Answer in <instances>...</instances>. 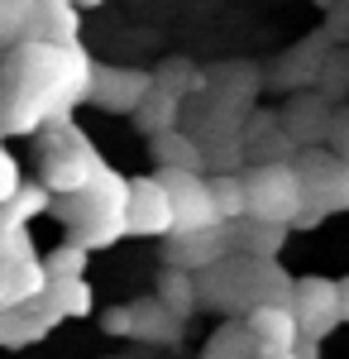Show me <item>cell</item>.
Listing matches in <instances>:
<instances>
[{"mask_svg": "<svg viewBox=\"0 0 349 359\" xmlns=\"http://www.w3.org/2000/svg\"><path fill=\"white\" fill-rule=\"evenodd\" d=\"M96 62L81 43L25 39L0 57V139L39 135V125H67L91 101Z\"/></svg>", "mask_w": 349, "mask_h": 359, "instance_id": "6da1fadb", "label": "cell"}, {"mask_svg": "<svg viewBox=\"0 0 349 359\" xmlns=\"http://www.w3.org/2000/svg\"><path fill=\"white\" fill-rule=\"evenodd\" d=\"M48 211L67 225V240H77L86 249H110L115 240H130V225H125L130 177H120L110 163H101L96 177L81 182L77 192H57Z\"/></svg>", "mask_w": 349, "mask_h": 359, "instance_id": "7a4b0ae2", "label": "cell"}, {"mask_svg": "<svg viewBox=\"0 0 349 359\" xmlns=\"http://www.w3.org/2000/svg\"><path fill=\"white\" fill-rule=\"evenodd\" d=\"M101 163H106V158L96 154V144L81 135L72 120H67V125H43V135H39V177L48 182L53 196L77 192L81 182L96 177Z\"/></svg>", "mask_w": 349, "mask_h": 359, "instance_id": "3957f363", "label": "cell"}, {"mask_svg": "<svg viewBox=\"0 0 349 359\" xmlns=\"http://www.w3.org/2000/svg\"><path fill=\"white\" fill-rule=\"evenodd\" d=\"M244 192H249V216L259 221L292 225L306 211V192H301V172L287 163H249L244 168Z\"/></svg>", "mask_w": 349, "mask_h": 359, "instance_id": "277c9868", "label": "cell"}, {"mask_svg": "<svg viewBox=\"0 0 349 359\" xmlns=\"http://www.w3.org/2000/svg\"><path fill=\"white\" fill-rule=\"evenodd\" d=\"M158 177H163V187H167V196H172V235L225 225L220 211H215L211 177H201V172H191V168H158Z\"/></svg>", "mask_w": 349, "mask_h": 359, "instance_id": "5b68a950", "label": "cell"}, {"mask_svg": "<svg viewBox=\"0 0 349 359\" xmlns=\"http://www.w3.org/2000/svg\"><path fill=\"white\" fill-rule=\"evenodd\" d=\"M292 311H296V326H301V340H330V335L345 326L340 316V283L335 278H296L292 287Z\"/></svg>", "mask_w": 349, "mask_h": 359, "instance_id": "8992f818", "label": "cell"}, {"mask_svg": "<svg viewBox=\"0 0 349 359\" xmlns=\"http://www.w3.org/2000/svg\"><path fill=\"white\" fill-rule=\"evenodd\" d=\"M125 225H130V235H139V240H167V235H172V196H167L158 172L130 177V211H125Z\"/></svg>", "mask_w": 349, "mask_h": 359, "instance_id": "52a82bcc", "label": "cell"}, {"mask_svg": "<svg viewBox=\"0 0 349 359\" xmlns=\"http://www.w3.org/2000/svg\"><path fill=\"white\" fill-rule=\"evenodd\" d=\"M149 86H153V72H144V67H106V62H96L86 106H96L106 115H135V106L144 101Z\"/></svg>", "mask_w": 349, "mask_h": 359, "instance_id": "ba28073f", "label": "cell"}, {"mask_svg": "<svg viewBox=\"0 0 349 359\" xmlns=\"http://www.w3.org/2000/svg\"><path fill=\"white\" fill-rule=\"evenodd\" d=\"M330 34H311V39H301L296 48H287V53L273 62V77L268 82L278 86V91H301V86H316L321 82V67H325V57H330Z\"/></svg>", "mask_w": 349, "mask_h": 359, "instance_id": "9c48e42d", "label": "cell"}, {"mask_svg": "<svg viewBox=\"0 0 349 359\" xmlns=\"http://www.w3.org/2000/svg\"><path fill=\"white\" fill-rule=\"evenodd\" d=\"M230 254V240H225V225H211V230H182V235H167L163 245V264H177V269H211Z\"/></svg>", "mask_w": 349, "mask_h": 359, "instance_id": "30bf717a", "label": "cell"}, {"mask_svg": "<svg viewBox=\"0 0 349 359\" xmlns=\"http://www.w3.org/2000/svg\"><path fill=\"white\" fill-rule=\"evenodd\" d=\"M249 331L259 335V359H273L282 350H296L301 340V326H296V311L287 302H264V306H249L244 311Z\"/></svg>", "mask_w": 349, "mask_h": 359, "instance_id": "8fae6325", "label": "cell"}, {"mask_svg": "<svg viewBox=\"0 0 349 359\" xmlns=\"http://www.w3.org/2000/svg\"><path fill=\"white\" fill-rule=\"evenodd\" d=\"M130 340H139V345H182V335H187V321L182 316H172L167 306L149 292V297H135L130 302Z\"/></svg>", "mask_w": 349, "mask_h": 359, "instance_id": "7c38bea8", "label": "cell"}, {"mask_svg": "<svg viewBox=\"0 0 349 359\" xmlns=\"http://www.w3.org/2000/svg\"><path fill=\"white\" fill-rule=\"evenodd\" d=\"M287 235H292V225L259 221V216H240V221L225 225L230 254H249V259H278L282 245H287Z\"/></svg>", "mask_w": 349, "mask_h": 359, "instance_id": "4fadbf2b", "label": "cell"}, {"mask_svg": "<svg viewBox=\"0 0 349 359\" xmlns=\"http://www.w3.org/2000/svg\"><path fill=\"white\" fill-rule=\"evenodd\" d=\"M282 120V130L292 135L296 149H306V144H325L330 139V120H335V106L325 101L321 91H311V96H296L287 111L278 115Z\"/></svg>", "mask_w": 349, "mask_h": 359, "instance_id": "5bb4252c", "label": "cell"}, {"mask_svg": "<svg viewBox=\"0 0 349 359\" xmlns=\"http://www.w3.org/2000/svg\"><path fill=\"white\" fill-rule=\"evenodd\" d=\"M149 158H153L158 168H191V172H206V149H201V139L191 135V130H182V125L149 135Z\"/></svg>", "mask_w": 349, "mask_h": 359, "instance_id": "9a60e30c", "label": "cell"}, {"mask_svg": "<svg viewBox=\"0 0 349 359\" xmlns=\"http://www.w3.org/2000/svg\"><path fill=\"white\" fill-rule=\"evenodd\" d=\"M81 34V5L77 0H39L29 39H48V43H77Z\"/></svg>", "mask_w": 349, "mask_h": 359, "instance_id": "2e32d148", "label": "cell"}, {"mask_svg": "<svg viewBox=\"0 0 349 359\" xmlns=\"http://www.w3.org/2000/svg\"><path fill=\"white\" fill-rule=\"evenodd\" d=\"M43 287H48L43 259H29V264H5L0 259V306H20L29 297H39Z\"/></svg>", "mask_w": 349, "mask_h": 359, "instance_id": "e0dca14e", "label": "cell"}, {"mask_svg": "<svg viewBox=\"0 0 349 359\" xmlns=\"http://www.w3.org/2000/svg\"><path fill=\"white\" fill-rule=\"evenodd\" d=\"M153 297H158L172 316L191 321V316H196V306H201V302H196V273H191V269H177V264H163Z\"/></svg>", "mask_w": 349, "mask_h": 359, "instance_id": "ac0fdd59", "label": "cell"}, {"mask_svg": "<svg viewBox=\"0 0 349 359\" xmlns=\"http://www.w3.org/2000/svg\"><path fill=\"white\" fill-rule=\"evenodd\" d=\"M130 120H135V125L144 130V135L172 130V125L182 120V96H172L167 86H158V82H153L149 91H144V101L135 106V115H130Z\"/></svg>", "mask_w": 349, "mask_h": 359, "instance_id": "d6986e66", "label": "cell"}, {"mask_svg": "<svg viewBox=\"0 0 349 359\" xmlns=\"http://www.w3.org/2000/svg\"><path fill=\"white\" fill-rule=\"evenodd\" d=\"M201 359H259V335L249 331L244 316H230V321L206 340Z\"/></svg>", "mask_w": 349, "mask_h": 359, "instance_id": "ffe728a7", "label": "cell"}, {"mask_svg": "<svg viewBox=\"0 0 349 359\" xmlns=\"http://www.w3.org/2000/svg\"><path fill=\"white\" fill-rule=\"evenodd\" d=\"M43 297H48V302H53L67 321H77V316H91V311H96V297H91L86 273H81V278H48Z\"/></svg>", "mask_w": 349, "mask_h": 359, "instance_id": "44dd1931", "label": "cell"}, {"mask_svg": "<svg viewBox=\"0 0 349 359\" xmlns=\"http://www.w3.org/2000/svg\"><path fill=\"white\" fill-rule=\"evenodd\" d=\"M48 206H53V192H48V182L39 177V182H20L15 196L0 206V216H5V225H29L34 216H48Z\"/></svg>", "mask_w": 349, "mask_h": 359, "instance_id": "7402d4cb", "label": "cell"}, {"mask_svg": "<svg viewBox=\"0 0 349 359\" xmlns=\"http://www.w3.org/2000/svg\"><path fill=\"white\" fill-rule=\"evenodd\" d=\"M211 196H215V211L220 221H240L249 216V192H244V172H215L211 177Z\"/></svg>", "mask_w": 349, "mask_h": 359, "instance_id": "603a6c76", "label": "cell"}, {"mask_svg": "<svg viewBox=\"0 0 349 359\" xmlns=\"http://www.w3.org/2000/svg\"><path fill=\"white\" fill-rule=\"evenodd\" d=\"M153 82L158 86H167L172 96H196V91H206V72L196 67V62H187V57H167L158 72H153Z\"/></svg>", "mask_w": 349, "mask_h": 359, "instance_id": "cb8c5ba5", "label": "cell"}, {"mask_svg": "<svg viewBox=\"0 0 349 359\" xmlns=\"http://www.w3.org/2000/svg\"><path fill=\"white\" fill-rule=\"evenodd\" d=\"M34 10H39V0H0V53L29 39Z\"/></svg>", "mask_w": 349, "mask_h": 359, "instance_id": "d4e9b609", "label": "cell"}, {"mask_svg": "<svg viewBox=\"0 0 349 359\" xmlns=\"http://www.w3.org/2000/svg\"><path fill=\"white\" fill-rule=\"evenodd\" d=\"M86 264H91V249L77 245V240H62L57 249L43 254V273H48V278H81V273H86Z\"/></svg>", "mask_w": 349, "mask_h": 359, "instance_id": "484cf974", "label": "cell"}, {"mask_svg": "<svg viewBox=\"0 0 349 359\" xmlns=\"http://www.w3.org/2000/svg\"><path fill=\"white\" fill-rule=\"evenodd\" d=\"M321 96L335 106V101H345L349 96V53H340V48H330V57H325V67H321Z\"/></svg>", "mask_w": 349, "mask_h": 359, "instance_id": "4316f807", "label": "cell"}, {"mask_svg": "<svg viewBox=\"0 0 349 359\" xmlns=\"http://www.w3.org/2000/svg\"><path fill=\"white\" fill-rule=\"evenodd\" d=\"M0 259H5V264H29V259H39V249L29 240V225H5L0 221Z\"/></svg>", "mask_w": 349, "mask_h": 359, "instance_id": "83f0119b", "label": "cell"}, {"mask_svg": "<svg viewBox=\"0 0 349 359\" xmlns=\"http://www.w3.org/2000/svg\"><path fill=\"white\" fill-rule=\"evenodd\" d=\"M20 182H25V172H20V158H15V154L0 144V206L15 196V187H20Z\"/></svg>", "mask_w": 349, "mask_h": 359, "instance_id": "f1b7e54d", "label": "cell"}, {"mask_svg": "<svg viewBox=\"0 0 349 359\" xmlns=\"http://www.w3.org/2000/svg\"><path fill=\"white\" fill-rule=\"evenodd\" d=\"M130 321H135V316H130V302H125V306H110L106 316H101V331L115 335V340H130Z\"/></svg>", "mask_w": 349, "mask_h": 359, "instance_id": "f546056e", "label": "cell"}, {"mask_svg": "<svg viewBox=\"0 0 349 359\" xmlns=\"http://www.w3.org/2000/svg\"><path fill=\"white\" fill-rule=\"evenodd\" d=\"M325 10H330L325 34H330L335 43H345V39H349V0H335V5H325Z\"/></svg>", "mask_w": 349, "mask_h": 359, "instance_id": "4dcf8cb0", "label": "cell"}, {"mask_svg": "<svg viewBox=\"0 0 349 359\" xmlns=\"http://www.w3.org/2000/svg\"><path fill=\"white\" fill-rule=\"evenodd\" d=\"M325 144L349 163V115L345 111H335V120H330V139H325Z\"/></svg>", "mask_w": 349, "mask_h": 359, "instance_id": "1f68e13d", "label": "cell"}, {"mask_svg": "<svg viewBox=\"0 0 349 359\" xmlns=\"http://www.w3.org/2000/svg\"><path fill=\"white\" fill-rule=\"evenodd\" d=\"M335 283H340V316L349 321V273H345V278H335Z\"/></svg>", "mask_w": 349, "mask_h": 359, "instance_id": "d6a6232c", "label": "cell"}, {"mask_svg": "<svg viewBox=\"0 0 349 359\" xmlns=\"http://www.w3.org/2000/svg\"><path fill=\"white\" fill-rule=\"evenodd\" d=\"M273 359H306L301 350H282V355H273Z\"/></svg>", "mask_w": 349, "mask_h": 359, "instance_id": "836d02e7", "label": "cell"}, {"mask_svg": "<svg viewBox=\"0 0 349 359\" xmlns=\"http://www.w3.org/2000/svg\"><path fill=\"white\" fill-rule=\"evenodd\" d=\"M115 359H130V355H115Z\"/></svg>", "mask_w": 349, "mask_h": 359, "instance_id": "e575fe53", "label": "cell"}]
</instances>
